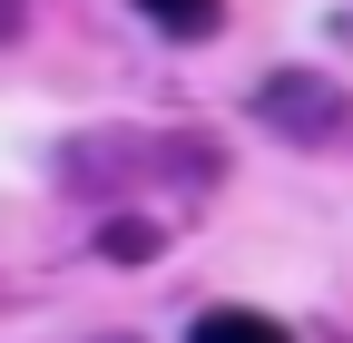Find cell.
<instances>
[{
    "mask_svg": "<svg viewBox=\"0 0 353 343\" xmlns=\"http://www.w3.org/2000/svg\"><path fill=\"white\" fill-rule=\"evenodd\" d=\"M255 118L275 127V138H294V147H334V138H353V98L334 89L324 69H275L255 89Z\"/></svg>",
    "mask_w": 353,
    "mask_h": 343,
    "instance_id": "6da1fadb",
    "label": "cell"
},
{
    "mask_svg": "<svg viewBox=\"0 0 353 343\" xmlns=\"http://www.w3.org/2000/svg\"><path fill=\"white\" fill-rule=\"evenodd\" d=\"M187 343H294L275 314H255V304H216V314H196L187 324Z\"/></svg>",
    "mask_w": 353,
    "mask_h": 343,
    "instance_id": "7a4b0ae2",
    "label": "cell"
},
{
    "mask_svg": "<svg viewBox=\"0 0 353 343\" xmlns=\"http://www.w3.org/2000/svg\"><path fill=\"white\" fill-rule=\"evenodd\" d=\"M157 245H167V226H148V216H118V226L99 236V255H108V265H148Z\"/></svg>",
    "mask_w": 353,
    "mask_h": 343,
    "instance_id": "277c9868",
    "label": "cell"
},
{
    "mask_svg": "<svg viewBox=\"0 0 353 343\" xmlns=\"http://www.w3.org/2000/svg\"><path fill=\"white\" fill-rule=\"evenodd\" d=\"M108 343H128V333H108Z\"/></svg>",
    "mask_w": 353,
    "mask_h": 343,
    "instance_id": "5b68a950",
    "label": "cell"
},
{
    "mask_svg": "<svg viewBox=\"0 0 353 343\" xmlns=\"http://www.w3.org/2000/svg\"><path fill=\"white\" fill-rule=\"evenodd\" d=\"M138 10H148L167 39H206L216 20H226V0H138Z\"/></svg>",
    "mask_w": 353,
    "mask_h": 343,
    "instance_id": "3957f363",
    "label": "cell"
}]
</instances>
